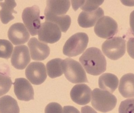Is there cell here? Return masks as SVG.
Returning a JSON list of instances; mask_svg holds the SVG:
<instances>
[{
  "mask_svg": "<svg viewBox=\"0 0 134 113\" xmlns=\"http://www.w3.org/2000/svg\"><path fill=\"white\" fill-rule=\"evenodd\" d=\"M63 113H80V111L73 106H66L63 108Z\"/></svg>",
  "mask_w": 134,
  "mask_h": 113,
  "instance_id": "cell-29",
  "label": "cell"
},
{
  "mask_svg": "<svg viewBox=\"0 0 134 113\" xmlns=\"http://www.w3.org/2000/svg\"><path fill=\"white\" fill-rule=\"evenodd\" d=\"M103 52L109 59L117 60L125 52V41L120 37H114L105 41L102 45Z\"/></svg>",
  "mask_w": 134,
  "mask_h": 113,
  "instance_id": "cell-5",
  "label": "cell"
},
{
  "mask_svg": "<svg viewBox=\"0 0 134 113\" xmlns=\"http://www.w3.org/2000/svg\"><path fill=\"white\" fill-rule=\"evenodd\" d=\"M81 113H98L90 106H86L81 108Z\"/></svg>",
  "mask_w": 134,
  "mask_h": 113,
  "instance_id": "cell-31",
  "label": "cell"
},
{
  "mask_svg": "<svg viewBox=\"0 0 134 113\" xmlns=\"http://www.w3.org/2000/svg\"><path fill=\"white\" fill-rule=\"evenodd\" d=\"M12 84L11 78L8 75L0 72V97L8 92Z\"/></svg>",
  "mask_w": 134,
  "mask_h": 113,
  "instance_id": "cell-25",
  "label": "cell"
},
{
  "mask_svg": "<svg viewBox=\"0 0 134 113\" xmlns=\"http://www.w3.org/2000/svg\"><path fill=\"white\" fill-rule=\"evenodd\" d=\"M70 5V1H47L44 12V15H64L68 12Z\"/></svg>",
  "mask_w": 134,
  "mask_h": 113,
  "instance_id": "cell-16",
  "label": "cell"
},
{
  "mask_svg": "<svg viewBox=\"0 0 134 113\" xmlns=\"http://www.w3.org/2000/svg\"><path fill=\"white\" fill-rule=\"evenodd\" d=\"M38 35V38L41 41L53 44L60 39L62 32L58 25L54 23L46 21L41 24Z\"/></svg>",
  "mask_w": 134,
  "mask_h": 113,
  "instance_id": "cell-8",
  "label": "cell"
},
{
  "mask_svg": "<svg viewBox=\"0 0 134 113\" xmlns=\"http://www.w3.org/2000/svg\"><path fill=\"white\" fill-rule=\"evenodd\" d=\"M29 48L26 45L15 46L11 58L12 66L18 70H23L30 63Z\"/></svg>",
  "mask_w": 134,
  "mask_h": 113,
  "instance_id": "cell-12",
  "label": "cell"
},
{
  "mask_svg": "<svg viewBox=\"0 0 134 113\" xmlns=\"http://www.w3.org/2000/svg\"><path fill=\"white\" fill-rule=\"evenodd\" d=\"M62 66L65 76L70 82L74 84L88 82L86 73L79 62L66 58L63 61Z\"/></svg>",
  "mask_w": 134,
  "mask_h": 113,
  "instance_id": "cell-3",
  "label": "cell"
},
{
  "mask_svg": "<svg viewBox=\"0 0 134 113\" xmlns=\"http://www.w3.org/2000/svg\"><path fill=\"white\" fill-rule=\"evenodd\" d=\"M8 38L15 45L26 43L30 35L29 31L22 23H16L11 26L8 33Z\"/></svg>",
  "mask_w": 134,
  "mask_h": 113,
  "instance_id": "cell-11",
  "label": "cell"
},
{
  "mask_svg": "<svg viewBox=\"0 0 134 113\" xmlns=\"http://www.w3.org/2000/svg\"><path fill=\"white\" fill-rule=\"evenodd\" d=\"M92 94V105L97 110L106 113L116 106V98L109 92L97 88L93 90Z\"/></svg>",
  "mask_w": 134,
  "mask_h": 113,
  "instance_id": "cell-2",
  "label": "cell"
},
{
  "mask_svg": "<svg viewBox=\"0 0 134 113\" xmlns=\"http://www.w3.org/2000/svg\"><path fill=\"white\" fill-rule=\"evenodd\" d=\"M119 80L117 77L110 73H105L99 77L98 80L99 88L105 91L113 93L118 86Z\"/></svg>",
  "mask_w": 134,
  "mask_h": 113,
  "instance_id": "cell-18",
  "label": "cell"
},
{
  "mask_svg": "<svg viewBox=\"0 0 134 113\" xmlns=\"http://www.w3.org/2000/svg\"><path fill=\"white\" fill-rule=\"evenodd\" d=\"M14 90L19 100L28 101L34 99L33 88L29 82L26 78H16L14 83Z\"/></svg>",
  "mask_w": 134,
  "mask_h": 113,
  "instance_id": "cell-10",
  "label": "cell"
},
{
  "mask_svg": "<svg viewBox=\"0 0 134 113\" xmlns=\"http://www.w3.org/2000/svg\"><path fill=\"white\" fill-rule=\"evenodd\" d=\"M25 75L32 84L36 85L41 84L47 78L45 65L41 62H32L26 69Z\"/></svg>",
  "mask_w": 134,
  "mask_h": 113,
  "instance_id": "cell-9",
  "label": "cell"
},
{
  "mask_svg": "<svg viewBox=\"0 0 134 113\" xmlns=\"http://www.w3.org/2000/svg\"><path fill=\"white\" fill-rule=\"evenodd\" d=\"M60 58H56L50 60L47 63V71L48 76L51 78H55L62 76L63 74L62 62Z\"/></svg>",
  "mask_w": 134,
  "mask_h": 113,
  "instance_id": "cell-22",
  "label": "cell"
},
{
  "mask_svg": "<svg viewBox=\"0 0 134 113\" xmlns=\"http://www.w3.org/2000/svg\"><path fill=\"white\" fill-rule=\"evenodd\" d=\"M88 37L85 33L80 32L72 35L66 41L63 48V54L69 57L76 56L86 49Z\"/></svg>",
  "mask_w": 134,
  "mask_h": 113,
  "instance_id": "cell-4",
  "label": "cell"
},
{
  "mask_svg": "<svg viewBox=\"0 0 134 113\" xmlns=\"http://www.w3.org/2000/svg\"><path fill=\"white\" fill-rule=\"evenodd\" d=\"M79 60L89 74L97 76L106 70L105 58L98 48H88L80 56Z\"/></svg>",
  "mask_w": 134,
  "mask_h": 113,
  "instance_id": "cell-1",
  "label": "cell"
},
{
  "mask_svg": "<svg viewBox=\"0 0 134 113\" xmlns=\"http://www.w3.org/2000/svg\"><path fill=\"white\" fill-rule=\"evenodd\" d=\"M129 22L131 32L132 35L134 36V10L130 14Z\"/></svg>",
  "mask_w": 134,
  "mask_h": 113,
  "instance_id": "cell-30",
  "label": "cell"
},
{
  "mask_svg": "<svg viewBox=\"0 0 134 113\" xmlns=\"http://www.w3.org/2000/svg\"><path fill=\"white\" fill-rule=\"evenodd\" d=\"M118 90L125 98L134 97V74L129 73L121 77Z\"/></svg>",
  "mask_w": 134,
  "mask_h": 113,
  "instance_id": "cell-17",
  "label": "cell"
},
{
  "mask_svg": "<svg viewBox=\"0 0 134 113\" xmlns=\"http://www.w3.org/2000/svg\"><path fill=\"white\" fill-rule=\"evenodd\" d=\"M20 110L16 100L10 95L0 98V113H19Z\"/></svg>",
  "mask_w": 134,
  "mask_h": 113,
  "instance_id": "cell-20",
  "label": "cell"
},
{
  "mask_svg": "<svg viewBox=\"0 0 134 113\" xmlns=\"http://www.w3.org/2000/svg\"><path fill=\"white\" fill-rule=\"evenodd\" d=\"M104 11L99 7L97 9L91 12H81L78 17L77 22L80 26L88 28L94 26L98 20L104 15Z\"/></svg>",
  "mask_w": 134,
  "mask_h": 113,
  "instance_id": "cell-15",
  "label": "cell"
},
{
  "mask_svg": "<svg viewBox=\"0 0 134 113\" xmlns=\"http://www.w3.org/2000/svg\"><path fill=\"white\" fill-rule=\"evenodd\" d=\"M0 5L2 8L0 11L1 20L3 24H7L14 19L13 13H17L14 9L17 4L14 1H5L0 2Z\"/></svg>",
  "mask_w": 134,
  "mask_h": 113,
  "instance_id": "cell-19",
  "label": "cell"
},
{
  "mask_svg": "<svg viewBox=\"0 0 134 113\" xmlns=\"http://www.w3.org/2000/svg\"><path fill=\"white\" fill-rule=\"evenodd\" d=\"M28 45L29 48L31 58L34 60H44L50 55L49 46L47 44L38 41L36 38H30Z\"/></svg>",
  "mask_w": 134,
  "mask_h": 113,
  "instance_id": "cell-13",
  "label": "cell"
},
{
  "mask_svg": "<svg viewBox=\"0 0 134 113\" xmlns=\"http://www.w3.org/2000/svg\"><path fill=\"white\" fill-rule=\"evenodd\" d=\"M40 9L37 5L26 8L22 15L23 20L32 36L37 35L40 28Z\"/></svg>",
  "mask_w": 134,
  "mask_h": 113,
  "instance_id": "cell-6",
  "label": "cell"
},
{
  "mask_svg": "<svg viewBox=\"0 0 134 113\" xmlns=\"http://www.w3.org/2000/svg\"><path fill=\"white\" fill-rule=\"evenodd\" d=\"M104 1H71L73 8L75 11L80 8L85 12H91L97 9Z\"/></svg>",
  "mask_w": 134,
  "mask_h": 113,
  "instance_id": "cell-23",
  "label": "cell"
},
{
  "mask_svg": "<svg viewBox=\"0 0 134 113\" xmlns=\"http://www.w3.org/2000/svg\"><path fill=\"white\" fill-rule=\"evenodd\" d=\"M13 45L8 40L0 39V58H10L13 51Z\"/></svg>",
  "mask_w": 134,
  "mask_h": 113,
  "instance_id": "cell-24",
  "label": "cell"
},
{
  "mask_svg": "<svg viewBox=\"0 0 134 113\" xmlns=\"http://www.w3.org/2000/svg\"><path fill=\"white\" fill-rule=\"evenodd\" d=\"M127 51L129 55L134 59V38H130L128 41Z\"/></svg>",
  "mask_w": 134,
  "mask_h": 113,
  "instance_id": "cell-28",
  "label": "cell"
},
{
  "mask_svg": "<svg viewBox=\"0 0 134 113\" xmlns=\"http://www.w3.org/2000/svg\"><path fill=\"white\" fill-rule=\"evenodd\" d=\"M119 113H134V98L122 101L119 106Z\"/></svg>",
  "mask_w": 134,
  "mask_h": 113,
  "instance_id": "cell-26",
  "label": "cell"
},
{
  "mask_svg": "<svg viewBox=\"0 0 134 113\" xmlns=\"http://www.w3.org/2000/svg\"><path fill=\"white\" fill-rule=\"evenodd\" d=\"M94 31L99 37L109 39L117 33L118 25L113 18L105 16L98 20L95 26Z\"/></svg>",
  "mask_w": 134,
  "mask_h": 113,
  "instance_id": "cell-7",
  "label": "cell"
},
{
  "mask_svg": "<svg viewBox=\"0 0 134 113\" xmlns=\"http://www.w3.org/2000/svg\"><path fill=\"white\" fill-rule=\"evenodd\" d=\"M92 90L85 84H78L73 87L70 91V97L72 100L77 104L84 105L91 101Z\"/></svg>",
  "mask_w": 134,
  "mask_h": 113,
  "instance_id": "cell-14",
  "label": "cell"
},
{
  "mask_svg": "<svg viewBox=\"0 0 134 113\" xmlns=\"http://www.w3.org/2000/svg\"><path fill=\"white\" fill-rule=\"evenodd\" d=\"M46 21L55 24L59 27L62 32H66L70 26L71 20L68 15L55 16L52 15H45Z\"/></svg>",
  "mask_w": 134,
  "mask_h": 113,
  "instance_id": "cell-21",
  "label": "cell"
},
{
  "mask_svg": "<svg viewBox=\"0 0 134 113\" xmlns=\"http://www.w3.org/2000/svg\"><path fill=\"white\" fill-rule=\"evenodd\" d=\"M45 113H63V108L61 105L57 103H51L45 108Z\"/></svg>",
  "mask_w": 134,
  "mask_h": 113,
  "instance_id": "cell-27",
  "label": "cell"
}]
</instances>
